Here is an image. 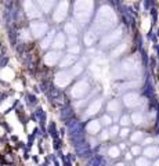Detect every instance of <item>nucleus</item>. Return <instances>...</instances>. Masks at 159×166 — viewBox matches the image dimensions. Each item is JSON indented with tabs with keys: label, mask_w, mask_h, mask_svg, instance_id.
Here are the masks:
<instances>
[{
	"label": "nucleus",
	"mask_w": 159,
	"mask_h": 166,
	"mask_svg": "<svg viewBox=\"0 0 159 166\" xmlns=\"http://www.w3.org/2000/svg\"><path fill=\"white\" fill-rule=\"evenodd\" d=\"M125 104L127 107H136L140 104V97L137 93H129L125 96Z\"/></svg>",
	"instance_id": "nucleus-1"
},
{
	"label": "nucleus",
	"mask_w": 159,
	"mask_h": 166,
	"mask_svg": "<svg viewBox=\"0 0 159 166\" xmlns=\"http://www.w3.org/2000/svg\"><path fill=\"white\" fill-rule=\"evenodd\" d=\"M144 155L147 158H156L159 157V148L158 147H155V145H151V147H147L144 149Z\"/></svg>",
	"instance_id": "nucleus-2"
},
{
	"label": "nucleus",
	"mask_w": 159,
	"mask_h": 166,
	"mask_svg": "<svg viewBox=\"0 0 159 166\" xmlns=\"http://www.w3.org/2000/svg\"><path fill=\"white\" fill-rule=\"evenodd\" d=\"M132 121L133 123H136V125H141V123H144V115L140 112H136L132 115Z\"/></svg>",
	"instance_id": "nucleus-3"
},
{
	"label": "nucleus",
	"mask_w": 159,
	"mask_h": 166,
	"mask_svg": "<svg viewBox=\"0 0 159 166\" xmlns=\"http://www.w3.org/2000/svg\"><path fill=\"white\" fill-rule=\"evenodd\" d=\"M89 132H90L91 134H95L97 132L100 130V122H97V121H94V122H90V125H89Z\"/></svg>",
	"instance_id": "nucleus-4"
},
{
	"label": "nucleus",
	"mask_w": 159,
	"mask_h": 166,
	"mask_svg": "<svg viewBox=\"0 0 159 166\" xmlns=\"http://www.w3.org/2000/svg\"><path fill=\"white\" fill-rule=\"evenodd\" d=\"M136 166H151L150 165V161H148V158H144V157H140L136 159Z\"/></svg>",
	"instance_id": "nucleus-5"
},
{
	"label": "nucleus",
	"mask_w": 159,
	"mask_h": 166,
	"mask_svg": "<svg viewBox=\"0 0 159 166\" xmlns=\"http://www.w3.org/2000/svg\"><path fill=\"white\" fill-rule=\"evenodd\" d=\"M108 155L111 158H118L119 155H120V149H119L118 147H115V145H114V147H111V148L108 149Z\"/></svg>",
	"instance_id": "nucleus-6"
},
{
	"label": "nucleus",
	"mask_w": 159,
	"mask_h": 166,
	"mask_svg": "<svg viewBox=\"0 0 159 166\" xmlns=\"http://www.w3.org/2000/svg\"><path fill=\"white\" fill-rule=\"evenodd\" d=\"M108 109L111 111V112H118L119 111V103L116 101V100L111 101V103L108 104Z\"/></svg>",
	"instance_id": "nucleus-7"
},
{
	"label": "nucleus",
	"mask_w": 159,
	"mask_h": 166,
	"mask_svg": "<svg viewBox=\"0 0 159 166\" xmlns=\"http://www.w3.org/2000/svg\"><path fill=\"white\" fill-rule=\"evenodd\" d=\"M143 139H144V133L143 132H134L132 134V141H134V143L136 141H141Z\"/></svg>",
	"instance_id": "nucleus-8"
},
{
	"label": "nucleus",
	"mask_w": 159,
	"mask_h": 166,
	"mask_svg": "<svg viewBox=\"0 0 159 166\" xmlns=\"http://www.w3.org/2000/svg\"><path fill=\"white\" fill-rule=\"evenodd\" d=\"M101 123H102L104 126H109L111 123H112V119H111L109 115H104V116L101 118Z\"/></svg>",
	"instance_id": "nucleus-9"
},
{
	"label": "nucleus",
	"mask_w": 159,
	"mask_h": 166,
	"mask_svg": "<svg viewBox=\"0 0 159 166\" xmlns=\"http://www.w3.org/2000/svg\"><path fill=\"white\" fill-rule=\"evenodd\" d=\"M129 123H130V118L127 116V115H123V116L120 118V125L125 126V127H127Z\"/></svg>",
	"instance_id": "nucleus-10"
},
{
	"label": "nucleus",
	"mask_w": 159,
	"mask_h": 166,
	"mask_svg": "<svg viewBox=\"0 0 159 166\" xmlns=\"http://www.w3.org/2000/svg\"><path fill=\"white\" fill-rule=\"evenodd\" d=\"M132 155H140L141 154V148H140V145H133L132 147Z\"/></svg>",
	"instance_id": "nucleus-11"
},
{
	"label": "nucleus",
	"mask_w": 159,
	"mask_h": 166,
	"mask_svg": "<svg viewBox=\"0 0 159 166\" xmlns=\"http://www.w3.org/2000/svg\"><path fill=\"white\" fill-rule=\"evenodd\" d=\"M129 133H130V130H129L127 127H125V129H122V130H119V136H120L122 139H126L127 136H129Z\"/></svg>",
	"instance_id": "nucleus-12"
},
{
	"label": "nucleus",
	"mask_w": 159,
	"mask_h": 166,
	"mask_svg": "<svg viewBox=\"0 0 159 166\" xmlns=\"http://www.w3.org/2000/svg\"><path fill=\"white\" fill-rule=\"evenodd\" d=\"M109 134L111 136H118L119 134V127L118 126H112V127L109 129Z\"/></svg>",
	"instance_id": "nucleus-13"
},
{
	"label": "nucleus",
	"mask_w": 159,
	"mask_h": 166,
	"mask_svg": "<svg viewBox=\"0 0 159 166\" xmlns=\"http://www.w3.org/2000/svg\"><path fill=\"white\" fill-rule=\"evenodd\" d=\"M109 137H111V134H109L108 130H104V132H102V133L100 134V139H101V140H107V139H109Z\"/></svg>",
	"instance_id": "nucleus-14"
},
{
	"label": "nucleus",
	"mask_w": 159,
	"mask_h": 166,
	"mask_svg": "<svg viewBox=\"0 0 159 166\" xmlns=\"http://www.w3.org/2000/svg\"><path fill=\"white\" fill-rule=\"evenodd\" d=\"M132 157H133L132 152H127L126 154V159H127V161H130V159H132Z\"/></svg>",
	"instance_id": "nucleus-15"
},
{
	"label": "nucleus",
	"mask_w": 159,
	"mask_h": 166,
	"mask_svg": "<svg viewBox=\"0 0 159 166\" xmlns=\"http://www.w3.org/2000/svg\"><path fill=\"white\" fill-rule=\"evenodd\" d=\"M115 166H125V163H122V162H119V163H116Z\"/></svg>",
	"instance_id": "nucleus-16"
},
{
	"label": "nucleus",
	"mask_w": 159,
	"mask_h": 166,
	"mask_svg": "<svg viewBox=\"0 0 159 166\" xmlns=\"http://www.w3.org/2000/svg\"><path fill=\"white\" fill-rule=\"evenodd\" d=\"M154 166H159V159H158V161H156V163H155Z\"/></svg>",
	"instance_id": "nucleus-17"
}]
</instances>
